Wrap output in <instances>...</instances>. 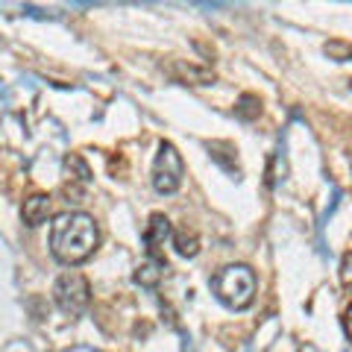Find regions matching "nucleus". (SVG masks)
Returning <instances> with one entry per match:
<instances>
[{"label": "nucleus", "instance_id": "1", "mask_svg": "<svg viewBox=\"0 0 352 352\" xmlns=\"http://www.w3.org/2000/svg\"><path fill=\"white\" fill-rule=\"evenodd\" d=\"M100 247V226L88 212H62L50 223V252L65 267L88 261Z\"/></svg>", "mask_w": 352, "mask_h": 352}, {"label": "nucleus", "instance_id": "2", "mask_svg": "<svg viewBox=\"0 0 352 352\" xmlns=\"http://www.w3.org/2000/svg\"><path fill=\"white\" fill-rule=\"evenodd\" d=\"M258 291L256 270L250 264H226L212 276V294L232 311H244L252 305Z\"/></svg>", "mask_w": 352, "mask_h": 352}, {"label": "nucleus", "instance_id": "3", "mask_svg": "<svg viewBox=\"0 0 352 352\" xmlns=\"http://www.w3.org/2000/svg\"><path fill=\"white\" fill-rule=\"evenodd\" d=\"M53 300L65 314L80 317L88 302H91V285L80 270H65L62 276L53 282Z\"/></svg>", "mask_w": 352, "mask_h": 352}, {"label": "nucleus", "instance_id": "4", "mask_svg": "<svg viewBox=\"0 0 352 352\" xmlns=\"http://www.w3.org/2000/svg\"><path fill=\"white\" fill-rule=\"evenodd\" d=\"M185 179V162L170 141H162L153 159V188L159 194H176Z\"/></svg>", "mask_w": 352, "mask_h": 352}, {"label": "nucleus", "instance_id": "5", "mask_svg": "<svg viewBox=\"0 0 352 352\" xmlns=\"http://www.w3.org/2000/svg\"><path fill=\"white\" fill-rule=\"evenodd\" d=\"M170 235H173L170 220L164 217L162 212L150 214V220H147V229H144L147 256H150V258H162V247H164V241H170Z\"/></svg>", "mask_w": 352, "mask_h": 352}, {"label": "nucleus", "instance_id": "6", "mask_svg": "<svg viewBox=\"0 0 352 352\" xmlns=\"http://www.w3.org/2000/svg\"><path fill=\"white\" fill-rule=\"evenodd\" d=\"M50 194H32L24 200V206H21V217H24L27 226H41L44 220L50 217Z\"/></svg>", "mask_w": 352, "mask_h": 352}, {"label": "nucleus", "instance_id": "7", "mask_svg": "<svg viewBox=\"0 0 352 352\" xmlns=\"http://www.w3.org/2000/svg\"><path fill=\"white\" fill-rule=\"evenodd\" d=\"M208 153H212V159L223 168L226 173H232L235 179L241 176V168H238V156H235V144H229V141H208Z\"/></svg>", "mask_w": 352, "mask_h": 352}, {"label": "nucleus", "instance_id": "8", "mask_svg": "<svg viewBox=\"0 0 352 352\" xmlns=\"http://www.w3.org/2000/svg\"><path fill=\"white\" fill-rule=\"evenodd\" d=\"M164 258H150L147 256V261L144 264H138V270H135V285H141V288H156V285L162 282V276H164Z\"/></svg>", "mask_w": 352, "mask_h": 352}, {"label": "nucleus", "instance_id": "9", "mask_svg": "<svg viewBox=\"0 0 352 352\" xmlns=\"http://www.w3.org/2000/svg\"><path fill=\"white\" fill-rule=\"evenodd\" d=\"M170 241H173V247H176V252H179L182 258H194L197 252H200V238H197V232L194 229H176V232L170 235Z\"/></svg>", "mask_w": 352, "mask_h": 352}, {"label": "nucleus", "instance_id": "10", "mask_svg": "<svg viewBox=\"0 0 352 352\" xmlns=\"http://www.w3.org/2000/svg\"><path fill=\"white\" fill-rule=\"evenodd\" d=\"M235 115L241 120H256L261 115V100L256 94H241L238 97V106H235Z\"/></svg>", "mask_w": 352, "mask_h": 352}, {"label": "nucleus", "instance_id": "11", "mask_svg": "<svg viewBox=\"0 0 352 352\" xmlns=\"http://www.w3.org/2000/svg\"><path fill=\"white\" fill-rule=\"evenodd\" d=\"M323 53L329 59H335V62H352V41L332 38V41L323 44Z\"/></svg>", "mask_w": 352, "mask_h": 352}, {"label": "nucleus", "instance_id": "12", "mask_svg": "<svg viewBox=\"0 0 352 352\" xmlns=\"http://www.w3.org/2000/svg\"><path fill=\"white\" fill-rule=\"evenodd\" d=\"M65 170H68V173L74 170V179L82 182V185L91 182V170H88V164L80 156H68V159H65Z\"/></svg>", "mask_w": 352, "mask_h": 352}, {"label": "nucleus", "instance_id": "13", "mask_svg": "<svg viewBox=\"0 0 352 352\" xmlns=\"http://www.w3.org/2000/svg\"><path fill=\"white\" fill-rule=\"evenodd\" d=\"M340 282L352 285V252H344V258H340Z\"/></svg>", "mask_w": 352, "mask_h": 352}, {"label": "nucleus", "instance_id": "14", "mask_svg": "<svg viewBox=\"0 0 352 352\" xmlns=\"http://www.w3.org/2000/svg\"><path fill=\"white\" fill-rule=\"evenodd\" d=\"M344 329H346V335L352 338V305L346 308V314H344Z\"/></svg>", "mask_w": 352, "mask_h": 352}, {"label": "nucleus", "instance_id": "15", "mask_svg": "<svg viewBox=\"0 0 352 352\" xmlns=\"http://www.w3.org/2000/svg\"><path fill=\"white\" fill-rule=\"evenodd\" d=\"M349 88H352V80H349Z\"/></svg>", "mask_w": 352, "mask_h": 352}]
</instances>
